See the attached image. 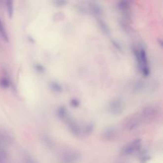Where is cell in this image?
Segmentation results:
<instances>
[{"instance_id":"30bf717a","label":"cell","mask_w":163,"mask_h":163,"mask_svg":"<svg viewBox=\"0 0 163 163\" xmlns=\"http://www.w3.org/2000/svg\"><path fill=\"white\" fill-rule=\"evenodd\" d=\"M99 19H100L99 20V25H100V27L102 30V31L105 34H108L109 33V28L108 27L107 24H106L103 20H101L100 18H99Z\"/></svg>"},{"instance_id":"5b68a950","label":"cell","mask_w":163,"mask_h":163,"mask_svg":"<svg viewBox=\"0 0 163 163\" xmlns=\"http://www.w3.org/2000/svg\"><path fill=\"white\" fill-rule=\"evenodd\" d=\"M6 143V139L3 134L0 133V163L4 162L7 158V152L5 150L4 144Z\"/></svg>"},{"instance_id":"277c9868","label":"cell","mask_w":163,"mask_h":163,"mask_svg":"<svg viewBox=\"0 0 163 163\" xmlns=\"http://www.w3.org/2000/svg\"><path fill=\"white\" fill-rule=\"evenodd\" d=\"M127 121V122L126 123V126H127V128L129 130H135L137 128H139V127L143 124L139 114L133 115V116H130Z\"/></svg>"},{"instance_id":"8fae6325","label":"cell","mask_w":163,"mask_h":163,"mask_svg":"<svg viewBox=\"0 0 163 163\" xmlns=\"http://www.w3.org/2000/svg\"><path fill=\"white\" fill-rule=\"evenodd\" d=\"M0 86L3 88H7L10 86V81L6 78H2L0 80Z\"/></svg>"},{"instance_id":"6da1fadb","label":"cell","mask_w":163,"mask_h":163,"mask_svg":"<svg viewBox=\"0 0 163 163\" xmlns=\"http://www.w3.org/2000/svg\"><path fill=\"white\" fill-rule=\"evenodd\" d=\"M134 54H135L137 61L139 63L140 71L145 76H149L150 74V66H149V61L147 57V54L146 49L143 47H139L134 49Z\"/></svg>"},{"instance_id":"8992f818","label":"cell","mask_w":163,"mask_h":163,"mask_svg":"<svg viewBox=\"0 0 163 163\" xmlns=\"http://www.w3.org/2000/svg\"><path fill=\"white\" fill-rule=\"evenodd\" d=\"M78 157H79V154L76 153L75 151L68 150L64 154L63 161L65 163H73V162H75L76 160H77Z\"/></svg>"},{"instance_id":"ba28073f","label":"cell","mask_w":163,"mask_h":163,"mask_svg":"<svg viewBox=\"0 0 163 163\" xmlns=\"http://www.w3.org/2000/svg\"><path fill=\"white\" fill-rule=\"evenodd\" d=\"M0 37H1V38L3 41H9L7 32L6 30V28L4 26V24H3L1 18H0Z\"/></svg>"},{"instance_id":"9c48e42d","label":"cell","mask_w":163,"mask_h":163,"mask_svg":"<svg viewBox=\"0 0 163 163\" xmlns=\"http://www.w3.org/2000/svg\"><path fill=\"white\" fill-rule=\"evenodd\" d=\"M6 12L10 18L13 16L14 13V2L12 1H6Z\"/></svg>"},{"instance_id":"52a82bcc","label":"cell","mask_w":163,"mask_h":163,"mask_svg":"<svg viewBox=\"0 0 163 163\" xmlns=\"http://www.w3.org/2000/svg\"><path fill=\"white\" fill-rule=\"evenodd\" d=\"M122 103L120 102L119 100H114L111 103V106H110V109H111V112L115 113V114H118L122 111Z\"/></svg>"},{"instance_id":"3957f363","label":"cell","mask_w":163,"mask_h":163,"mask_svg":"<svg viewBox=\"0 0 163 163\" xmlns=\"http://www.w3.org/2000/svg\"><path fill=\"white\" fill-rule=\"evenodd\" d=\"M142 146V140L140 139H136L129 143H127L126 146H123L122 150V154L123 155H130L134 154L135 152L140 150Z\"/></svg>"},{"instance_id":"7c38bea8","label":"cell","mask_w":163,"mask_h":163,"mask_svg":"<svg viewBox=\"0 0 163 163\" xmlns=\"http://www.w3.org/2000/svg\"><path fill=\"white\" fill-rule=\"evenodd\" d=\"M26 163H35L33 160H31L30 158H28L26 160Z\"/></svg>"},{"instance_id":"7a4b0ae2","label":"cell","mask_w":163,"mask_h":163,"mask_svg":"<svg viewBox=\"0 0 163 163\" xmlns=\"http://www.w3.org/2000/svg\"><path fill=\"white\" fill-rule=\"evenodd\" d=\"M157 114H158V111H156V108L152 107V106H150V107L145 108L139 115L142 120V123H150L151 121H153L156 118Z\"/></svg>"}]
</instances>
